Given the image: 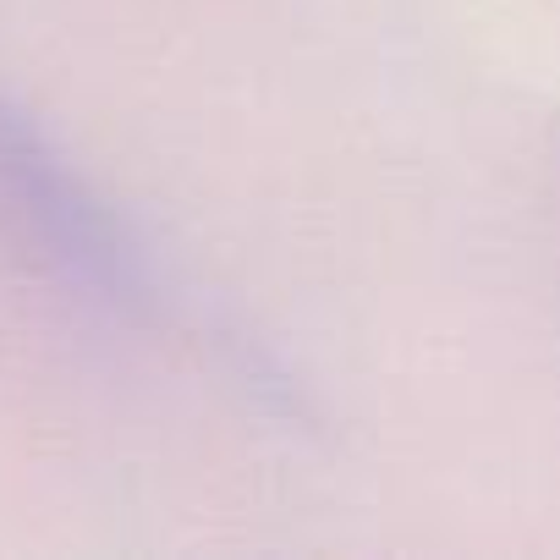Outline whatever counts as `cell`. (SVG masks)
<instances>
[{
    "mask_svg": "<svg viewBox=\"0 0 560 560\" xmlns=\"http://www.w3.org/2000/svg\"><path fill=\"white\" fill-rule=\"evenodd\" d=\"M0 225L78 303L110 319H143L154 308L143 242L12 89H0Z\"/></svg>",
    "mask_w": 560,
    "mask_h": 560,
    "instance_id": "cell-1",
    "label": "cell"
}]
</instances>
